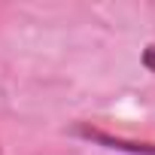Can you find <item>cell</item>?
Listing matches in <instances>:
<instances>
[{
    "mask_svg": "<svg viewBox=\"0 0 155 155\" xmlns=\"http://www.w3.org/2000/svg\"><path fill=\"white\" fill-rule=\"evenodd\" d=\"M73 134H79L91 143H101L107 149H119V152H131V155H155V143H140V140H125V137H113L107 131L88 128V125H76Z\"/></svg>",
    "mask_w": 155,
    "mask_h": 155,
    "instance_id": "6da1fadb",
    "label": "cell"
},
{
    "mask_svg": "<svg viewBox=\"0 0 155 155\" xmlns=\"http://www.w3.org/2000/svg\"><path fill=\"white\" fill-rule=\"evenodd\" d=\"M143 67L155 73V46H146V52H143Z\"/></svg>",
    "mask_w": 155,
    "mask_h": 155,
    "instance_id": "7a4b0ae2",
    "label": "cell"
}]
</instances>
